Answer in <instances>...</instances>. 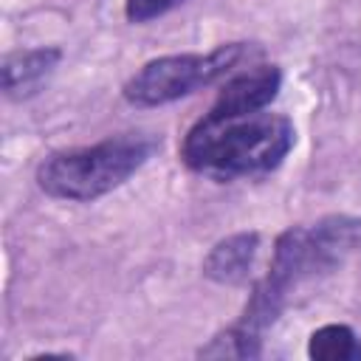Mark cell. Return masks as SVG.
I'll use <instances>...</instances> for the list:
<instances>
[{
    "label": "cell",
    "instance_id": "obj_8",
    "mask_svg": "<svg viewBox=\"0 0 361 361\" xmlns=\"http://www.w3.org/2000/svg\"><path fill=\"white\" fill-rule=\"evenodd\" d=\"M183 0H124V14L133 23H147L152 17L166 14L169 8L180 6Z\"/></svg>",
    "mask_w": 361,
    "mask_h": 361
},
{
    "label": "cell",
    "instance_id": "obj_5",
    "mask_svg": "<svg viewBox=\"0 0 361 361\" xmlns=\"http://www.w3.org/2000/svg\"><path fill=\"white\" fill-rule=\"evenodd\" d=\"M59 48H34V51H17L3 59V90L6 96H25L34 93L42 79L54 71L59 62Z\"/></svg>",
    "mask_w": 361,
    "mask_h": 361
},
{
    "label": "cell",
    "instance_id": "obj_3",
    "mask_svg": "<svg viewBox=\"0 0 361 361\" xmlns=\"http://www.w3.org/2000/svg\"><path fill=\"white\" fill-rule=\"evenodd\" d=\"M245 56L243 42L220 45L217 51L200 54H172L147 62L138 73H133L124 85V99L135 107H158L189 96L192 90L212 85L214 79L231 73Z\"/></svg>",
    "mask_w": 361,
    "mask_h": 361
},
{
    "label": "cell",
    "instance_id": "obj_2",
    "mask_svg": "<svg viewBox=\"0 0 361 361\" xmlns=\"http://www.w3.org/2000/svg\"><path fill=\"white\" fill-rule=\"evenodd\" d=\"M152 149V138L116 135L93 147L54 152L37 166V183L59 200H96L135 175Z\"/></svg>",
    "mask_w": 361,
    "mask_h": 361
},
{
    "label": "cell",
    "instance_id": "obj_1",
    "mask_svg": "<svg viewBox=\"0 0 361 361\" xmlns=\"http://www.w3.org/2000/svg\"><path fill=\"white\" fill-rule=\"evenodd\" d=\"M293 141L296 130L279 113H206L186 133L180 144V158L189 169L212 178L262 175L282 164Z\"/></svg>",
    "mask_w": 361,
    "mask_h": 361
},
{
    "label": "cell",
    "instance_id": "obj_6",
    "mask_svg": "<svg viewBox=\"0 0 361 361\" xmlns=\"http://www.w3.org/2000/svg\"><path fill=\"white\" fill-rule=\"evenodd\" d=\"M257 245H259V237L251 231V234H234L223 243H217L209 257L203 259V274L214 282H243L251 271V262L257 257Z\"/></svg>",
    "mask_w": 361,
    "mask_h": 361
},
{
    "label": "cell",
    "instance_id": "obj_7",
    "mask_svg": "<svg viewBox=\"0 0 361 361\" xmlns=\"http://www.w3.org/2000/svg\"><path fill=\"white\" fill-rule=\"evenodd\" d=\"M307 355L319 361H353V358H361V344L350 327L324 324L313 330L307 341Z\"/></svg>",
    "mask_w": 361,
    "mask_h": 361
},
{
    "label": "cell",
    "instance_id": "obj_4",
    "mask_svg": "<svg viewBox=\"0 0 361 361\" xmlns=\"http://www.w3.org/2000/svg\"><path fill=\"white\" fill-rule=\"evenodd\" d=\"M282 85V73L274 65H259V68H248L243 73H234L223 90L217 93L214 104L209 113H220V116H240V113H254V110H265L276 90Z\"/></svg>",
    "mask_w": 361,
    "mask_h": 361
}]
</instances>
